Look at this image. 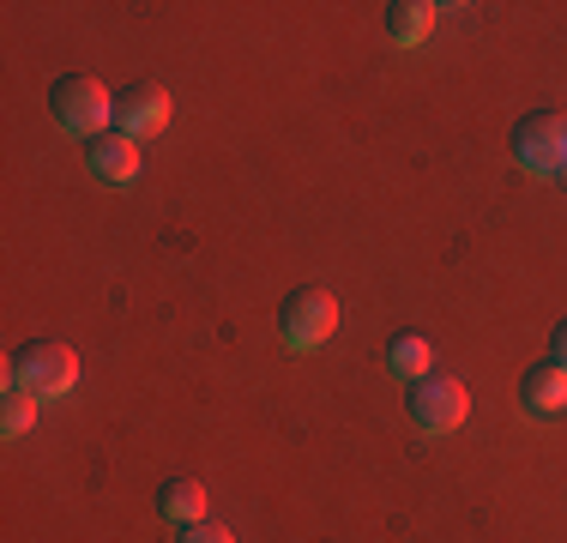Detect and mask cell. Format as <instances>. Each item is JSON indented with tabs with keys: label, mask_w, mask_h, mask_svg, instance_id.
<instances>
[{
	"label": "cell",
	"mask_w": 567,
	"mask_h": 543,
	"mask_svg": "<svg viewBox=\"0 0 567 543\" xmlns=\"http://www.w3.org/2000/svg\"><path fill=\"white\" fill-rule=\"evenodd\" d=\"M79 380V357L55 338H37V345H19L7 362V387L31 392V399H61V392H73Z\"/></svg>",
	"instance_id": "obj_1"
},
{
	"label": "cell",
	"mask_w": 567,
	"mask_h": 543,
	"mask_svg": "<svg viewBox=\"0 0 567 543\" xmlns=\"http://www.w3.org/2000/svg\"><path fill=\"white\" fill-rule=\"evenodd\" d=\"M49 109H55V121L66 133H79V140H97V133L115 127V98L103 91L97 73H61L55 91H49Z\"/></svg>",
	"instance_id": "obj_2"
},
{
	"label": "cell",
	"mask_w": 567,
	"mask_h": 543,
	"mask_svg": "<svg viewBox=\"0 0 567 543\" xmlns=\"http://www.w3.org/2000/svg\"><path fill=\"white\" fill-rule=\"evenodd\" d=\"M339 332V296L308 284V290H290L278 303V338L290 350H320L327 338Z\"/></svg>",
	"instance_id": "obj_3"
},
{
	"label": "cell",
	"mask_w": 567,
	"mask_h": 543,
	"mask_svg": "<svg viewBox=\"0 0 567 543\" xmlns=\"http://www.w3.org/2000/svg\"><path fill=\"white\" fill-rule=\"evenodd\" d=\"M513 157L532 175H567V115H556V109L525 115L513 127Z\"/></svg>",
	"instance_id": "obj_4"
},
{
	"label": "cell",
	"mask_w": 567,
	"mask_h": 543,
	"mask_svg": "<svg viewBox=\"0 0 567 543\" xmlns=\"http://www.w3.org/2000/svg\"><path fill=\"white\" fill-rule=\"evenodd\" d=\"M404 411H411V423L423 434H453L458 423H465L471 399H465V387H458L453 375H423V380H411Z\"/></svg>",
	"instance_id": "obj_5"
},
{
	"label": "cell",
	"mask_w": 567,
	"mask_h": 543,
	"mask_svg": "<svg viewBox=\"0 0 567 543\" xmlns=\"http://www.w3.org/2000/svg\"><path fill=\"white\" fill-rule=\"evenodd\" d=\"M169 127V91L152 85V79H140V85H127L115 98V133H127V140H145V133H164Z\"/></svg>",
	"instance_id": "obj_6"
},
{
	"label": "cell",
	"mask_w": 567,
	"mask_h": 543,
	"mask_svg": "<svg viewBox=\"0 0 567 543\" xmlns=\"http://www.w3.org/2000/svg\"><path fill=\"white\" fill-rule=\"evenodd\" d=\"M85 163H91V175L97 182H140V170H145V157H140V140H127V133H97V140H85Z\"/></svg>",
	"instance_id": "obj_7"
},
{
	"label": "cell",
	"mask_w": 567,
	"mask_h": 543,
	"mask_svg": "<svg viewBox=\"0 0 567 543\" xmlns=\"http://www.w3.org/2000/svg\"><path fill=\"white\" fill-rule=\"evenodd\" d=\"M519 404H525L532 417H567V369H556V362H537V369H525Z\"/></svg>",
	"instance_id": "obj_8"
},
{
	"label": "cell",
	"mask_w": 567,
	"mask_h": 543,
	"mask_svg": "<svg viewBox=\"0 0 567 543\" xmlns=\"http://www.w3.org/2000/svg\"><path fill=\"white\" fill-rule=\"evenodd\" d=\"M157 513H164L169 525H199L206 520V483L199 478H169L157 489Z\"/></svg>",
	"instance_id": "obj_9"
},
{
	"label": "cell",
	"mask_w": 567,
	"mask_h": 543,
	"mask_svg": "<svg viewBox=\"0 0 567 543\" xmlns=\"http://www.w3.org/2000/svg\"><path fill=\"white\" fill-rule=\"evenodd\" d=\"M429 362H435V345H429L423 332H393V338H386V369H393V375L423 380Z\"/></svg>",
	"instance_id": "obj_10"
},
{
	"label": "cell",
	"mask_w": 567,
	"mask_h": 543,
	"mask_svg": "<svg viewBox=\"0 0 567 543\" xmlns=\"http://www.w3.org/2000/svg\"><path fill=\"white\" fill-rule=\"evenodd\" d=\"M429 31H435V7L429 0H393L386 7V37L393 43H423Z\"/></svg>",
	"instance_id": "obj_11"
},
{
	"label": "cell",
	"mask_w": 567,
	"mask_h": 543,
	"mask_svg": "<svg viewBox=\"0 0 567 543\" xmlns=\"http://www.w3.org/2000/svg\"><path fill=\"white\" fill-rule=\"evenodd\" d=\"M31 423H37V399H31V392H19V387H7V404H0V434H7V441H19Z\"/></svg>",
	"instance_id": "obj_12"
},
{
	"label": "cell",
	"mask_w": 567,
	"mask_h": 543,
	"mask_svg": "<svg viewBox=\"0 0 567 543\" xmlns=\"http://www.w3.org/2000/svg\"><path fill=\"white\" fill-rule=\"evenodd\" d=\"M175 543H236V537H229V525L199 520V525H182V537H175Z\"/></svg>",
	"instance_id": "obj_13"
},
{
	"label": "cell",
	"mask_w": 567,
	"mask_h": 543,
	"mask_svg": "<svg viewBox=\"0 0 567 543\" xmlns=\"http://www.w3.org/2000/svg\"><path fill=\"white\" fill-rule=\"evenodd\" d=\"M549 362H556V369H567V320L549 332Z\"/></svg>",
	"instance_id": "obj_14"
}]
</instances>
